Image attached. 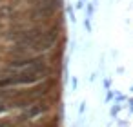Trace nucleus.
Returning <instances> with one entry per match:
<instances>
[{"mask_svg":"<svg viewBox=\"0 0 133 127\" xmlns=\"http://www.w3.org/2000/svg\"><path fill=\"white\" fill-rule=\"evenodd\" d=\"M84 111H86V103L82 102V103H80V107H78V114H82Z\"/></svg>","mask_w":133,"mask_h":127,"instance_id":"obj_16","label":"nucleus"},{"mask_svg":"<svg viewBox=\"0 0 133 127\" xmlns=\"http://www.w3.org/2000/svg\"><path fill=\"white\" fill-rule=\"evenodd\" d=\"M97 2H98V0H93V4H95V6H97Z\"/></svg>","mask_w":133,"mask_h":127,"instance_id":"obj_19","label":"nucleus"},{"mask_svg":"<svg viewBox=\"0 0 133 127\" xmlns=\"http://www.w3.org/2000/svg\"><path fill=\"white\" fill-rule=\"evenodd\" d=\"M104 87H106V91H111V80L109 78L104 80Z\"/></svg>","mask_w":133,"mask_h":127,"instance_id":"obj_11","label":"nucleus"},{"mask_svg":"<svg viewBox=\"0 0 133 127\" xmlns=\"http://www.w3.org/2000/svg\"><path fill=\"white\" fill-rule=\"evenodd\" d=\"M8 111H9V105H0V114H4Z\"/></svg>","mask_w":133,"mask_h":127,"instance_id":"obj_14","label":"nucleus"},{"mask_svg":"<svg viewBox=\"0 0 133 127\" xmlns=\"http://www.w3.org/2000/svg\"><path fill=\"white\" fill-rule=\"evenodd\" d=\"M66 11H68V17H69L71 24H75V22H77V18H75V8H71V6H66Z\"/></svg>","mask_w":133,"mask_h":127,"instance_id":"obj_7","label":"nucleus"},{"mask_svg":"<svg viewBox=\"0 0 133 127\" xmlns=\"http://www.w3.org/2000/svg\"><path fill=\"white\" fill-rule=\"evenodd\" d=\"M115 93H117V91H108V94H106V100H104V102H106V103H109V102L115 98Z\"/></svg>","mask_w":133,"mask_h":127,"instance_id":"obj_10","label":"nucleus"},{"mask_svg":"<svg viewBox=\"0 0 133 127\" xmlns=\"http://www.w3.org/2000/svg\"><path fill=\"white\" fill-rule=\"evenodd\" d=\"M46 111H49V105H44V103H37V105H33V107H29L26 113H22L18 118H17V122L18 123H22V122H28V120H33L35 116H38V114H42V113H46Z\"/></svg>","mask_w":133,"mask_h":127,"instance_id":"obj_4","label":"nucleus"},{"mask_svg":"<svg viewBox=\"0 0 133 127\" xmlns=\"http://www.w3.org/2000/svg\"><path fill=\"white\" fill-rule=\"evenodd\" d=\"M84 2H86V0H84Z\"/></svg>","mask_w":133,"mask_h":127,"instance_id":"obj_20","label":"nucleus"},{"mask_svg":"<svg viewBox=\"0 0 133 127\" xmlns=\"http://www.w3.org/2000/svg\"><path fill=\"white\" fill-rule=\"evenodd\" d=\"M38 64H46L42 55L26 56V58H18V60H9L8 62V69H24V67L28 69V67H33V65H38Z\"/></svg>","mask_w":133,"mask_h":127,"instance_id":"obj_2","label":"nucleus"},{"mask_svg":"<svg viewBox=\"0 0 133 127\" xmlns=\"http://www.w3.org/2000/svg\"><path fill=\"white\" fill-rule=\"evenodd\" d=\"M128 109H129V114H133V98H128Z\"/></svg>","mask_w":133,"mask_h":127,"instance_id":"obj_12","label":"nucleus"},{"mask_svg":"<svg viewBox=\"0 0 133 127\" xmlns=\"http://www.w3.org/2000/svg\"><path fill=\"white\" fill-rule=\"evenodd\" d=\"M75 8H77V9H82V8H84V0H78V2L75 4Z\"/></svg>","mask_w":133,"mask_h":127,"instance_id":"obj_15","label":"nucleus"},{"mask_svg":"<svg viewBox=\"0 0 133 127\" xmlns=\"http://www.w3.org/2000/svg\"><path fill=\"white\" fill-rule=\"evenodd\" d=\"M93 11H95V4H88L86 2V18H93Z\"/></svg>","mask_w":133,"mask_h":127,"instance_id":"obj_6","label":"nucleus"},{"mask_svg":"<svg viewBox=\"0 0 133 127\" xmlns=\"http://www.w3.org/2000/svg\"><path fill=\"white\" fill-rule=\"evenodd\" d=\"M124 107H126L124 103H117V102H115V103H113V105L109 107V116L117 120V116H118V113H120V111H122Z\"/></svg>","mask_w":133,"mask_h":127,"instance_id":"obj_5","label":"nucleus"},{"mask_svg":"<svg viewBox=\"0 0 133 127\" xmlns=\"http://www.w3.org/2000/svg\"><path fill=\"white\" fill-rule=\"evenodd\" d=\"M57 38H58V26H53L51 29H48V31L44 33L42 38H38V40L31 46V51H35V53L48 51V49L53 47V44L57 42Z\"/></svg>","mask_w":133,"mask_h":127,"instance_id":"obj_1","label":"nucleus"},{"mask_svg":"<svg viewBox=\"0 0 133 127\" xmlns=\"http://www.w3.org/2000/svg\"><path fill=\"white\" fill-rule=\"evenodd\" d=\"M115 122H117V120H115ZM117 125H118V127H128L129 122H117Z\"/></svg>","mask_w":133,"mask_h":127,"instance_id":"obj_17","label":"nucleus"},{"mask_svg":"<svg viewBox=\"0 0 133 127\" xmlns=\"http://www.w3.org/2000/svg\"><path fill=\"white\" fill-rule=\"evenodd\" d=\"M84 27H86V31H88V33H91V31H93V27H91V18H84Z\"/></svg>","mask_w":133,"mask_h":127,"instance_id":"obj_8","label":"nucleus"},{"mask_svg":"<svg viewBox=\"0 0 133 127\" xmlns=\"http://www.w3.org/2000/svg\"><path fill=\"white\" fill-rule=\"evenodd\" d=\"M71 85H73V91H77V85H78V80H77L75 76L71 78Z\"/></svg>","mask_w":133,"mask_h":127,"instance_id":"obj_13","label":"nucleus"},{"mask_svg":"<svg viewBox=\"0 0 133 127\" xmlns=\"http://www.w3.org/2000/svg\"><path fill=\"white\" fill-rule=\"evenodd\" d=\"M57 9H58V8H55V6H42V8H35L33 11H29L28 20L37 22V20H42V18H49V17H53V15L57 13Z\"/></svg>","mask_w":133,"mask_h":127,"instance_id":"obj_3","label":"nucleus"},{"mask_svg":"<svg viewBox=\"0 0 133 127\" xmlns=\"http://www.w3.org/2000/svg\"><path fill=\"white\" fill-rule=\"evenodd\" d=\"M129 93H133V85H131V87H129Z\"/></svg>","mask_w":133,"mask_h":127,"instance_id":"obj_18","label":"nucleus"},{"mask_svg":"<svg viewBox=\"0 0 133 127\" xmlns=\"http://www.w3.org/2000/svg\"><path fill=\"white\" fill-rule=\"evenodd\" d=\"M115 102H117V103H124V102H126V96L120 94V93H115Z\"/></svg>","mask_w":133,"mask_h":127,"instance_id":"obj_9","label":"nucleus"}]
</instances>
